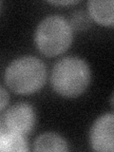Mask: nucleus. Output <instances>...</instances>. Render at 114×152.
I'll return each mask as SVG.
<instances>
[{"label": "nucleus", "mask_w": 114, "mask_h": 152, "mask_svg": "<svg viewBox=\"0 0 114 152\" xmlns=\"http://www.w3.org/2000/svg\"><path fill=\"white\" fill-rule=\"evenodd\" d=\"M73 39V31L69 21L61 15H49L38 24L34 43L42 54L54 57L69 50Z\"/></svg>", "instance_id": "nucleus-3"}, {"label": "nucleus", "mask_w": 114, "mask_h": 152, "mask_svg": "<svg viewBox=\"0 0 114 152\" xmlns=\"http://www.w3.org/2000/svg\"><path fill=\"white\" fill-rule=\"evenodd\" d=\"M47 66L35 56L26 55L13 60L5 69L4 80L12 91L28 95L40 90L47 81Z\"/></svg>", "instance_id": "nucleus-2"}, {"label": "nucleus", "mask_w": 114, "mask_h": 152, "mask_svg": "<svg viewBox=\"0 0 114 152\" xmlns=\"http://www.w3.org/2000/svg\"><path fill=\"white\" fill-rule=\"evenodd\" d=\"M69 150L68 142L61 135L46 132L39 135L33 142V151L65 152Z\"/></svg>", "instance_id": "nucleus-7"}, {"label": "nucleus", "mask_w": 114, "mask_h": 152, "mask_svg": "<svg viewBox=\"0 0 114 152\" xmlns=\"http://www.w3.org/2000/svg\"><path fill=\"white\" fill-rule=\"evenodd\" d=\"M28 150V142L24 135L9 131L4 126L0 127V152Z\"/></svg>", "instance_id": "nucleus-8"}, {"label": "nucleus", "mask_w": 114, "mask_h": 152, "mask_svg": "<svg viewBox=\"0 0 114 152\" xmlns=\"http://www.w3.org/2000/svg\"><path fill=\"white\" fill-rule=\"evenodd\" d=\"M35 121L34 108L28 103H17L10 107L3 116V126L7 130L24 136L33 130Z\"/></svg>", "instance_id": "nucleus-4"}, {"label": "nucleus", "mask_w": 114, "mask_h": 152, "mask_svg": "<svg viewBox=\"0 0 114 152\" xmlns=\"http://www.w3.org/2000/svg\"><path fill=\"white\" fill-rule=\"evenodd\" d=\"M114 115L106 113L99 117L90 128L89 142L96 151L113 152L114 150Z\"/></svg>", "instance_id": "nucleus-5"}, {"label": "nucleus", "mask_w": 114, "mask_h": 152, "mask_svg": "<svg viewBox=\"0 0 114 152\" xmlns=\"http://www.w3.org/2000/svg\"><path fill=\"white\" fill-rule=\"evenodd\" d=\"M91 21L92 19L90 18L89 14L87 12L77 11L72 14L69 23L72 31L74 30L77 31H87L91 26Z\"/></svg>", "instance_id": "nucleus-9"}, {"label": "nucleus", "mask_w": 114, "mask_h": 152, "mask_svg": "<svg viewBox=\"0 0 114 152\" xmlns=\"http://www.w3.org/2000/svg\"><path fill=\"white\" fill-rule=\"evenodd\" d=\"M9 99H10V95L8 91L2 86H0V111H2L8 106Z\"/></svg>", "instance_id": "nucleus-10"}, {"label": "nucleus", "mask_w": 114, "mask_h": 152, "mask_svg": "<svg viewBox=\"0 0 114 152\" xmlns=\"http://www.w3.org/2000/svg\"><path fill=\"white\" fill-rule=\"evenodd\" d=\"M80 1L78 0H66V1H49V3L52 5H73V4H77Z\"/></svg>", "instance_id": "nucleus-11"}, {"label": "nucleus", "mask_w": 114, "mask_h": 152, "mask_svg": "<svg viewBox=\"0 0 114 152\" xmlns=\"http://www.w3.org/2000/svg\"><path fill=\"white\" fill-rule=\"evenodd\" d=\"M91 73L88 63L76 56H66L54 65L50 84L54 91L66 98L77 97L86 91Z\"/></svg>", "instance_id": "nucleus-1"}, {"label": "nucleus", "mask_w": 114, "mask_h": 152, "mask_svg": "<svg viewBox=\"0 0 114 152\" xmlns=\"http://www.w3.org/2000/svg\"><path fill=\"white\" fill-rule=\"evenodd\" d=\"M113 0H89L88 2V13L90 18L98 24L112 27L114 23Z\"/></svg>", "instance_id": "nucleus-6"}]
</instances>
